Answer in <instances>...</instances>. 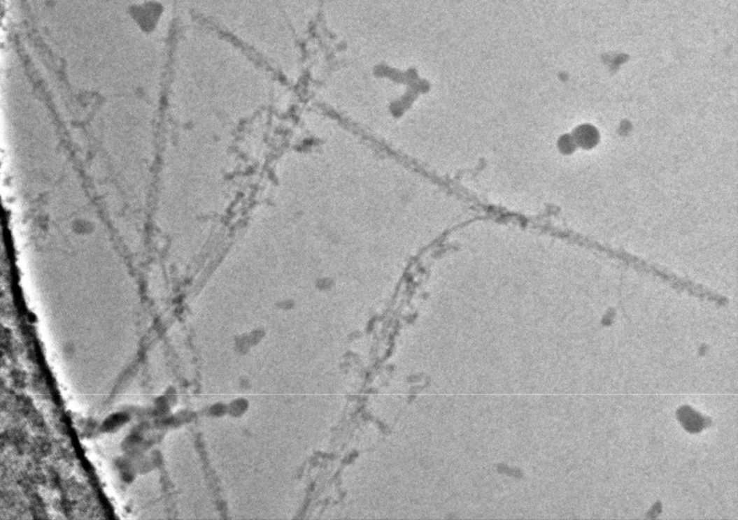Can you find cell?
Masks as SVG:
<instances>
[{
  "label": "cell",
  "mask_w": 738,
  "mask_h": 520,
  "mask_svg": "<svg viewBox=\"0 0 738 520\" xmlns=\"http://www.w3.org/2000/svg\"><path fill=\"white\" fill-rule=\"evenodd\" d=\"M677 420L690 433H699L712 424L710 418L703 416L688 405H684L677 411Z\"/></svg>",
  "instance_id": "obj_1"
}]
</instances>
